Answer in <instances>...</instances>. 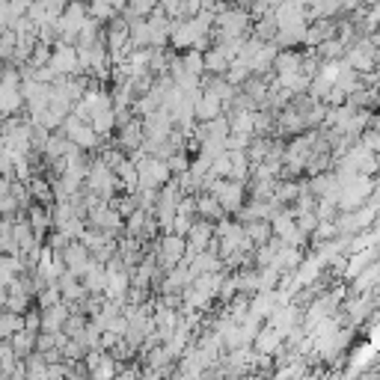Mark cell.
Here are the masks:
<instances>
[{
    "label": "cell",
    "instance_id": "cb8c5ba5",
    "mask_svg": "<svg viewBox=\"0 0 380 380\" xmlns=\"http://www.w3.org/2000/svg\"><path fill=\"white\" fill-rule=\"evenodd\" d=\"M318 268H321V259H318V256L306 259V261H303V268H300V274H297V283H309V279H315Z\"/></svg>",
    "mask_w": 380,
    "mask_h": 380
},
{
    "label": "cell",
    "instance_id": "2e32d148",
    "mask_svg": "<svg viewBox=\"0 0 380 380\" xmlns=\"http://www.w3.org/2000/svg\"><path fill=\"white\" fill-rule=\"evenodd\" d=\"M86 288L89 292H104V285H107V268H102V265H89L86 268Z\"/></svg>",
    "mask_w": 380,
    "mask_h": 380
},
{
    "label": "cell",
    "instance_id": "4dcf8cb0",
    "mask_svg": "<svg viewBox=\"0 0 380 380\" xmlns=\"http://www.w3.org/2000/svg\"><path fill=\"white\" fill-rule=\"evenodd\" d=\"M42 327V321H39V315H27L24 318V330H30V333H36Z\"/></svg>",
    "mask_w": 380,
    "mask_h": 380
},
{
    "label": "cell",
    "instance_id": "d6a6232c",
    "mask_svg": "<svg viewBox=\"0 0 380 380\" xmlns=\"http://www.w3.org/2000/svg\"><path fill=\"white\" fill-rule=\"evenodd\" d=\"M372 345H375V348H380V327H375V330H372Z\"/></svg>",
    "mask_w": 380,
    "mask_h": 380
},
{
    "label": "cell",
    "instance_id": "5bb4252c",
    "mask_svg": "<svg viewBox=\"0 0 380 380\" xmlns=\"http://www.w3.org/2000/svg\"><path fill=\"white\" fill-rule=\"evenodd\" d=\"M62 324H66V309H62L60 303H54V306H45V315H42V327L48 330V333H57Z\"/></svg>",
    "mask_w": 380,
    "mask_h": 380
},
{
    "label": "cell",
    "instance_id": "836d02e7",
    "mask_svg": "<svg viewBox=\"0 0 380 380\" xmlns=\"http://www.w3.org/2000/svg\"><path fill=\"white\" fill-rule=\"evenodd\" d=\"M247 380H252V377H247Z\"/></svg>",
    "mask_w": 380,
    "mask_h": 380
},
{
    "label": "cell",
    "instance_id": "603a6c76",
    "mask_svg": "<svg viewBox=\"0 0 380 380\" xmlns=\"http://www.w3.org/2000/svg\"><path fill=\"white\" fill-rule=\"evenodd\" d=\"M196 211L199 214H205V217H220L223 214V208H220V202H217L214 196H202L196 202Z\"/></svg>",
    "mask_w": 380,
    "mask_h": 380
},
{
    "label": "cell",
    "instance_id": "8fae6325",
    "mask_svg": "<svg viewBox=\"0 0 380 380\" xmlns=\"http://www.w3.org/2000/svg\"><path fill=\"white\" fill-rule=\"evenodd\" d=\"M220 102H223V95H217L214 89H211V93H205V95L196 98L193 113L199 116V119H214V116L220 113Z\"/></svg>",
    "mask_w": 380,
    "mask_h": 380
},
{
    "label": "cell",
    "instance_id": "277c9868",
    "mask_svg": "<svg viewBox=\"0 0 380 380\" xmlns=\"http://www.w3.org/2000/svg\"><path fill=\"white\" fill-rule=\"evenodd\" d=\"M214 199L220 202L223 211H238L241 208V185L232 178H220L214 182Z\"/></svg>",
    "mask_w": 380,
    "mask_h": 380
},
{
    "label": "cell",
    "instance_id": "ba28073f",
    "mask_svg": "<svg viewBox=\"0 0 380 380\" xmlns=\"http://www.w3.org/2000/svg\"><path fill=\"white\" fill-rule=\"evenodd\" d=\"M202 33H205V24L199 21V18H193V21L178 24V30L173 33V42L182 45V48H187V45H199L202 42Z\"/></svg>",
    "mask_w": 380,
    "mask_h": 380
},
{
    "label": "cell",
    "instance_id": "f1b7e54d",
    "mask_svg": "<svg viewBox=\"0 0 380 380\" xmlns=\"http://www.w3.org/2000/svg\"><path fill=\"white\" fill-rule=\"evenodd\" d=\"M33 193L39 196L42 202H48V199H51V187L45 185V182H33Z\"/></svg>",
    "mask_w": 380,
    "mask_h": 380
},
{
    "label": "cell",
    "instance_id": "52a82bcc",
    "mask_svg": "<svg viewBox=\"0 0 380 380\" xmlns=\"http://www.w3.org/2000/svg\"><path fill=\"white\" fill-rule=\"evenodd\" d=\"M104 292H107V297H110V300L122 303L125 292H128V274H125V270H119L116 265H107V285H104Z\"/></svg>",
    "mask_w": 380,
    "mask_h": 380
},
{
    "label": "cell",
    "instance_id": "7a4b0ae2",
    "mask_svg": "<svg viewBox=\"0 0 380 380\" xmlns=\"http://www.w3.org/2000/svg\"><path fill=\"white\" fill-rule=\"evenodd\" d=\"M21 102H24V93H21V86H18V78L3 75V80H0V116L15 113L18 107H21Z\"/></svg>",
    "mask_w": 380,
    "mask_h": 380
},
{
    "label": "cell",
    "instance_id": "ffe728a7",
    "mask_svg": "<svg viewBox=\"0 0 380 380\" xmlns=\"http://www.w3.org/2000/svg\"><path fill=\"white\" fill-rule=\"evenodd\" d=\"M226 66H229V54H226L223 48H217V51H211V54H205V69L223 71Z\"/></svg>",
    "mask_w": 380,
    "mask_h": 380
},
{
    "label": "cell",
    "instance_id": "8992f818",
    "mask_svg": "<svg viewBox=\"0 0 380 380\" xmlns=\"http://www.w3.org/2000/svg\"><path fill=\"white\" fill-rule=\"evenodd\" d=\"M66 261H69V270H71V274H75V276H84L86 268L93 265V261H89V247H86V244H80V241L69 244V247H66Z\"/></svg>",
    "mask_w": 380,
    "mask_h": 380
},
{
    "label": "cell",
    "instance_id": "d6986e66",
    "mask_svg": "<svg viewBox=\"0 0 380 380\" xmlns=\"http://www.w3.org/2000/svg\"><path fill=\"white\" fill-rule=\"evenodd\" d=\"M252 128H256V116H252V113H238V116H235V122H232L235 137H247Z\"/></svg>",
    "mask_w": 380,
    "mask_h": 380
},
{
    "label": "cell",
    "instance_id": "9c48e42d",
    "mask_svg": "<svg viewBox=\"0 0 380 380\" xmlns=\"http://www.w3.org/2000/svg\"><path fill=\"white\" fill-rule=\"evenodd\" d=\"M187 235H190L187 256H193V252L208 250V244H211V238H214V229H211V223H193Z\"/></svg>",
    "mask_w": 380,
    "mask_h": 380
},
{
    "label": "cell",
    "instance_id": "3957f363",
    "mask_svg": "<svg viewBox=\"0 0 380 380\" xmlns=\"http://www.w3.org/2000/svg\"><path fill=\"white\" fill-rule=\"evenodd\" d=\"M66 131H69V140L75 143L78 149H93L95 146V137H98V131L93 128L89 122H84L80 116H69V122H66Z\"/></svg>",
    "mask_w": 380,
    "mask_h": 380
},
{
    "label": "cell",
    "instance_id": "7402d4cb",
    "mask_svg": "<svg viewBox=\"0 0 380 380\" xmlns=\"http://www.w3.org/2000/svg\"><path fill=\"white\" fill-rule=\"evenodd\" d=\"M48 223H51V214H45L42 208H33V214H30V226H33L36 238H42L45 229H48Z\"/></svg>",
    "mask_w": 380,
    "mask_h": 380
},
{
    "label": "cell",
    "instance_id": "9a60e30c",
    "mask_svg": "<svg viewBox=\"0 0 380 380\" xmlns=\"http://www.w3.org/2000/svg\"><path fill=\"white\" fill-rule=\"evenodd\" d=\"M9 345H12L15 357H24V354H30V351L36 348V333H30V330H18L15 336L9 339Z\"/></svg>",
    "mask_w": 380,
    "mask_h": 380
},
{
    "label": "cell",
    "instance_id": "ac0fdd59",
    "mask_svg": "<svg viewBox=\"0 0 380 380\" xmlns=\"http://www.w3.org/2000/svg\"><path fill=\"white\" fill-rule=\"evenodd\" d=\"M93 380H116V359L113 357L98 359V366L93 368Z\"/></svg>",
    "mask_w": 380,
    "mask_h": 380
},
{
    "label": "cell",
    "instance_id": "83f0119b",
    "mask_svg": "<svg viewBox=\"0 0 380 380\" xmlns=\"http://www.w3.org/2000/svg\"><path fill=\"white\" fill-rule=\"evenodd\" d=\"M140 140H143V137H140V128H137V125H128V128H125V134H122V143H125L128 149H134Z\"/></svg>",
    "mask_w": 380,
    "mask_h": 380
},
{
    "label": "cell",
    "instance_id": "4316f807",
    "mask_svg": "<svg viewBox=\"0 0 380 380\" xmlns=\"http://www.w3.org/2000/svg\"><path fill=\"white\" fill-rule=\"evenodd\" d=\"M375 345H366V348H359L357 351V354H354V363H351V366H354V368H363L366 363H368V359H372V354H375Z\"/></svg>",
    "mask_w": 380,
    "mask_h": 380
},
{
    "label": "cell",
    "instance_id": "f546056e",
    "mask_svg": "<svg viewBox=\"0 0 380 380\" xmlns=\"http://www.w3.org/2000/svg\"><path fill=\"white\" fill-rule=\"evenodd\" d=\"M152 6H155V0H134V3H131V9H134V12H149V9Z\"/></svg>",
    "mask_w": 380,
    "mask_h": 380
},
{
    "label": "cell",
    "instance_id": "484cf974",
    "mask_svg": "<svg viewBox=\"0 0 380 380\" xmlns=\"http://www.w3.org/2000/svg\"><path fill=\"white\" fill-rule=\"evenodd\" d=\"M51 62V51H48V45H36V51H33V66L36 69H42V66H48Z\"/></svg>",
    "mask_w": 380,
    "mask_h": 380
},
{
    "label": "cell",
    "instance_id": "5b68a950",
    "mask_svg": "<svg viewBox=\"0 0 380 380\" xmlns=\"http://www.w3.org/2000/svg\"><path fill=\"white\" fill-rule=\"evenodd\" d=\"M48 66L57 71V75H75V71L80 69V57H78L75 48H69V45H60V48L51 54Z\"/></svg>",
    "mask_w": 380,
    "mask_h": 380
},
{
    "label": "cell",
    "instance_id": "44dd1931",
    "mask_svg": "<svg viewBox=\"0 0 380 380\" xmlns=\"http://www.w3.org/2000/svg\"><path fill=\"white\" fill-rule=\"evenodd\" d=\"M220 24H223V33H226V36H238L241 27H244V15H238V12L220 15Z\"/></svg>",
    "mask_w": 380,
    "mask_h": 380
},
{
    "label": "cell",
    "instance_id": "4fadbf2b",
    "mask_svg": "<svg viewBox=\"0 0 380 380\" xmlns=\"http://www.w3.org/2000/svg\"><path fill=\"white\" fill-rule=\"evenodd\" d=\"M89 185L95 187V193L110 196V190H113V176L107 173V164H93V169H89Z\"/></svg>",
    "mask_w": 380,
    "mask_h": 380
},
{
    "label": "cell",
    "instance_id": "7c38bea8",
    "mask_svg": "<svg viewBox=\"0 0 380 380\" xmlns=\"http://www.w3.org/2000/svg\"><path fill=\"white\" fill-rule=\"evenodd\" d=\"M84 24H86V18H84V6H80V3H71V6L66 9V15H62V21H60V30H62V33L78 36L80 30H84Z\"/></svg>",
    "mask_w": 380,
    "mask_h": 380
},
{
    "label": "cell",
    "instance_id": "6da1fadb",
    "mask_svg": "<svg viewBox=\"0 0 380 380\" xmlns=\"http://www.w3.org/2000/svg\"><path fill=\"white\" fill-rule=\"evenodd\" d=\"M137 169H140L143 187H161V185H167V178H169V164L167 161H158V158H143Z\"/></svg>",
    "mask_w": 380,
    "mask_h": 380
},
{
    "label": "cell",
    "instance_id": "e0dca14e",
    "mask_svg": "<svg viewBox=\"0 0 380 380\" xmlns=\"http://www.w3.org/2000/svg\"><path fill=\"white\" fill-rule=\"evenodd\" d=\"M279 342H283V333L270 327V330H265V333H261V336L256 339V348L261 351V357H268L270 351H276V348H279Z\"/></svg>",
    "mask_w": 380,
    "mask_h": 380
},
{
    "label": "cell",
    "instance_id": "1f68e13d",
    "mask_svg": "<svg viewBox=\"0 0 380 380\" xmlns=\"http://www.w3.org/2000/svg\"><path fill=\"white\" fill-rule=\"evenodd\" d=\"M169 169H176V173H185V169H187V161H185V158H173V161H169Z\"/></svg>",
    "mask_w": 380,
    "mask_h": 380
},
{
    "label": "cell",
    "instance_id": "d4e9b609",
    "mask_svg": "<svg viewBox=\"0 0 380 380\" xmlns=\"http://www.w3.org/2000/svg\"><path fill=\"white\" fill-rule=\"evenodd\" d=\"M205 69V57H199V54H187L185 57V71H190V75H199V71Z\"/></svg>",
    "mask_w": 380,
    "mask_h": 380
},
{
    "label": "cell",
    "instance_id": "30bf717a",
    "mask_svg": "<svg viewBox=\"0 0 380 380\" xmlns=\"http://www.w3.org/2000/svg\"><path fill=\"white\" fill-rule=\"evenodd\" d=\"M185 252H187V244H185L182 235H167V238H164V247H161V256H164L167 265H169V268L178 265Z\"/></svg>",
    "mask_w": 380,
    "mask_h": 380
}]
</instances>
